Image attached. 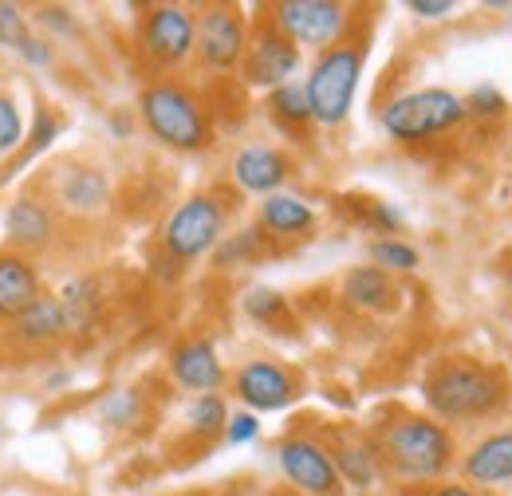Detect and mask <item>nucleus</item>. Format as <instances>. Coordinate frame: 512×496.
<instances>
[{
  "label": "nucleus",
  "instance_id": "nucleus-1",
  "mask_svg": "<svg viewBox=\"0 0 512 496\" xmlns=\"http://www.w3.org/2000/svg\"><path fill=\"white\" fill-rule=\"evenodd\" d=\"M422 398L430 418L442 426H469V422H489L512 406L509 371L497 363L481 359H438L422 378Z\"/></svg>",
  "mask_w": 512,
  "mask_h": 496
},
{
  "label": "nucleus",
  "instance_id": "nucleus-2",
  "mask_svg": "<svg viewBox=\"0 0 512 496\" xmlns=\"http://www.w3.org/2000/svg\"><path fill=\"white\" fill-rule=\"evenodd\" d=\"M371 441L383 457V469L402 481H442L457 465L453 434L438 418L414 410H390L371 430Z\"/></svg>",
  "mask_w": 512,
  "mask_h": 496
},
{
  "label": "nucleus",
  "instance_id": "nucleus-3",
  "mask_svg": "<svg viewBox=\"0 0 512 496\" xmlns=\"http://www.w3.org/2000/svg\"><path fill=\"white\" fill-rule=\"evenodd\" d=\"M138 119L150 130L154 142L178 154H201L213 142L209 107L178 79H154L138 95Z\"/></svg>",
  "mask_w": 512,
  "mask_h": 496
},
{
  "label": "nucleus",
  "instance_id": "nucleus-4",
  "mask_svg": "<svg viewBox=\"0 0 512 496\" xmlns=\"http://www.w3.org/2000/svg\"><path fill=\"white\" fill-rule=\"evenodd\" d=\"M363 63H367V44L363 40H343L335 48L320 52V60L312 63L304 87L312 99V123L335 126L347 123L355 95H359V79H363Z\"/></svg>",
  "mask_w": 512,
  "mask_h": 496
},
{
  "label": "nucleus",
  "instance_id": "nucleus-5",
  "mask_svg": "<svg viewBox=\"0 0 512 496\" xmlns=\"http://www.w3.org/2000/svg\"><path fill=\"white\" fill-rule=\"evenodd\" d=\"M383 130L394 142L418 146V142H434L449 130L465 123V99L453 95L446 87H422V91H406L394 95L383 107Z\"/></svg>",
  "mask_w": 512,
  "mask_h": 496
},
{
  "label": "nucleus",
  "instance_id": "nucleus-6",
  "mask_svg": "<svg viewBox=\"0 0 512 496\" xmlns=\"http://www.w3.org/2000/svg\"><path fill=\"white\" fill-rule=\"evenodd\" d=\"M225 221H229V201L221 193H213V189L190 193L166 217V225H162V252L174 264L201 260L205 252H217L221 233H225Z\"/></svg>",
  "mask_w": 512,
  "mask_h": 496
},
{
  "label": "nucleus",
  "instance_id": "nucleus-7",
  "mask_svg": "<svg viewBox=\"0 0 512 496\" xmlns=\"http://www.w3.org/2000/svg\"><path fill=\"white\" fill-rule=\"evenodd\" d=\"M268 20L304 52H327L347 40L355 28V8L339 0H280L268 8Z\"/></svg>",
  "mask_w": 512,
  "mask_h": 496
},
{
  "label": "nucleus",
  "instance_id": "nucleus-8",
  "mask_svg": "<svg viewBox=\"0 0 512 496\" xmlns=\"http://www.w3.org/2000/svg\"><path fill=\"white\" fill-rule=\"evenodd\" d=\"M138 48L158 71H178L197 52V12L186 4H146L138 16Z\"/></svg>",
  "mask_w": 512,
  "mask_h": 496
},
{
  "label": "nucleus",
  "instance_id": "nucleus-9",
  "mask_svg": "<svg viewBox=\"0 0 512 496\" xmlns=\"http://www.w3.org/2000/svg\"><path fill=\"white\" fill-rule=\"evenodd\" d=\"M276 465L288 477L292 489L304 496H343L347 485L335 469V457L323 437L312 434H284L276 441Z\"/></svg>",
  "mask_w": 512,
  "mask_h": 496
},
{
  "label": "nucleus",
  "instance_id": "nucleus-10",
  "mask_svg": "<svg viewBox=\"0 0 512 496\" xmlns=\"http://www.w3.org/2000/svg\"><path fill=\"white\" fill-rule=\"evenodd\" d=\"M249 20L237 4H205L197 12V60L217 75L241 71L249 52Z\"/></svg>",
  "mask_w": 512,
  "mask_h": 496
},
{
  "label": "nucleus",
  "instance_id": "nucleus-11",
  "mask_svg": "<svg viewBox=\"0 0 512 496\" xmlns=\"http://www.w3.org/2000/svg\"><path fill=\"white\" fill-rule=\"evenodd\" d=\"M296 71H300V48L272 20H260L249 32V52L241 63L245 83L260 87V91H276V87L292 83Z\"/></svg>",
  "mask_w": 512,
  "mask_h": 496
},
{
  "label": "nucleus",
  "instance_id": "nucleus-12",
  "mask_svg": "<svg viewBox=\"0 0 512 496\" xmlns=\"http://www.w3.org/2000/svg\"><path fill=\"white\" fill-rule=\"evenodd\" d=\"M233 394L253 414H276L300 398V374L276 359H249L233 374Z\"/></svg>",
  "mask_w": 512,
  "mask_h": 496
},
{
  "label": "nucleus",
  "instance_id": "nucleus-13",
  "mask_svg": "<svg viewBox=\"0 0 512 496\" xmlns=\"http://www.w3.org/2000/svg\"><path fill=\"white\" fill-rule=\"evenodd\" d=\"M233 186L241 193H256V197H272L280 193L284 182L292 178V158L280 150V146H268V142H249L233 154Z\"/></svg>",
  "mask_w": 512,
  "mask_h": 496
},
{
  "label": "nucleus",
  "instance_id": "nucleus-14",
  "mask_svg": "<svg viewBox=\"0 0 512 496\" xmlns=\"http://www.w3.org/2000/svg\"><path fill=\"white\" fill-rule=\"evenodd\" d=\"M170 378L190 394H221L229 374H225V363H221L213 339L193 335L170 351Z\"/></svg>",
  "mask_w": 512,
  "mask_h": 496
},
{
  "label": "nucleus",
  "instance_id": "nucleus-15",
  "mask_svg": "<svg viewBox=\"0 0 512 496\" xmlns=\"http://www.w3.org/2000/svg\"><path fill=\"white\" fill-rule=\"evenodd\" d=\"M4 233H8V245L16 252H24V256L28 252H44L56 241V209L44 197L20 193L4 213Z\"/></svg>",
  "mask_w": 512,
  "mask_h": 496
},
{
  "label": "nucleus",
  "instance_id": "nucleus-16",
  "mask_svg": "<svg viewBox=\"0 0 512 496\" xmlns=\"http://www.w3.org/2000/svg\"><path fill=\"white\" fill-rule=\"evenodd\" d=\"M457 465H461L465 485H473V489L512 485V426L485 434L473 449H465V457Z\"/></svg>",
  "mask_w": 512,
  "mask_h": 496
},
{
  "label": "nucleus",
  "instance_id": "nucleus-17",
  "mask_svg": "<svg viewBox=\"0 0 512 496\" xmlns=\"http://www.w3.org/2000/svg\"><path fill=\"white\" fill-rule=\"evenodd\" d=\"M327 449H331V457H335V469H339V477H343V485L347 489H355V493H371L379 481H383V457H379V449H375V441L371 434H339L327 441Z\"/></svg>",
  "mask_w": 512,
  "mask_h": 496
},
{
  "label": "nucleus",
  "instance_id": "nucleus-18",
  "mask_svg": "<svg viewBox=\"0 0 512 496\" xmlns=\"http://www.w3.org/2000/svg\"><path fill=\"white\" fill-rule=\"evenodd\" d=\"M256 229L272 241H296V237H308L316 229V209L296 197V193H272L260 201L256 209Z\"/></svg>",
  "mask_w": 512,
  "mask_h": 496
},
{
  "label": "nucleus",
  "instance_id": "nucleus-19",
  "mask_svg": "<svg viewBox=\"0 0 512 496\" xmlns=\"http://www.w3.org/2000/svg\"><path fill=\"white\" fill-rule=\"evenodd\" d=\"M36 296H40V272H36L32 256L4 248L0 252V319L12 323Z\"/></svg>",
  "mask_w": 512,
  "mask_h": 496
},
{
  "label": "nucleus",
  "instance_id": "nucleus-20",
  "mask_svg": "<svg viewBox=\"0 0 512 496\" xmlns=\"http://www.w3.org/2000/svg\"><path fill=\"white\" fill-rule=\"evenodd\" d=\"M343 304L355 311H367V315H386V311L398 308V284L394 276L375 268V264H363V268H351L343 276Z\"/></svg>",
  "mask_w": 512,
  "mask_h": 496
},
{
  "label": "nucleus",
  "instance_id": "nucleus-21",
  "mask_svg": "<svg viewBox=\"0 0 512 496\" xmlns=\"http://www.w3.org/2000/svg\"><path fill=\"white\" fill-rule=\"evenodd\" d=\"M12 331H16V339L20 343H28V347H52V343H60L67 331V315L60 308V300L52 296V292H40L28 308L20 311L16 319H12Z\"/></svg>",
  "mask_w": 512,
  "mask_h": 496
},
{
  "label": "nucleus",
  "instance_id": "nucleus-22",
  "mask_svg": "<svg viewBox=\"0 0 512 496\" xmlns=\"http://www.w3.org/2000/svg\"><path fill=\"white\" fill-rule=\"evenodd\" d=\"M56 197L67 213H79V217H91V213H103L107 201H111V186L99 170L91 166H67L56 178Z\"/></svg>",
  "mask_w": 512,
  "mask_h": 496
},
{
  "label": "nucleus",
  "instance_id": "nucleus-23",
  "mask_svg": "<svg viewBox=\"0 0 512 496\" xmlns=\"http://www.w3.org/2000/svg\"><path fill=\"white\" fill-rule=\"evenodd\" d=\"M60 308L67 315V331L71 335H83L95 327L99 311H103V284L95 276H71L64 288L56 292Z\"/></svg>",
  "mask_w": 512,
  "mask_h": 496
},
{
  "label": "nucleus",
  "instance_id": "nucleus-24",
  "mask_svg": "<svg viewBox=\"0 0 512 496\" xmlns=\"http://www.w3.org/2000/svg\"><path fill=\"white\" fill-rule=\"evenodd\" d=\"M264 107H268L272 123H280L284 130H292V134L312 126V99H308V87H304L300 79H292V83L268 91Z\"/></svg>",
  "mask_w": 512,
  "mask_h": 496
},
{
  "label": "nucleus",
  "instance_id": "nucleus-25",
  "mask_svg": "<svg viewBox=\"0 0 512 496\" xmlns=\"http://www.w3.org/2000/svg\"><path fill=\"white\" fill-rule=\"evenodd\" d=\"M60 126H64V123H60V115H56V111L40 107V111H36V123H32L28 138H24V146H20V154H16V158H12L8 166H4L0 182H4V178H12L16 170H24V166H28V162H32L36 154H44V150H48V146H52V142L60 138Z\"/></svg>",
  "mask_w": 512,
  "mask_h": 496
},
{
  "label": "nucleus",
  "instance_id": "nucleus-26",
  "mask_svg": "<svg viewBox=\"0 0 512 496\" xmlns=\"http://www.w3.org/2000/svg\"><path fill=\"white\" fill-rule=\"evenodd\" d=\"M186 422L197 437H217L229 426V406H225L221 394H197L186 406Z\"/></svg>",
  "mask_w": 512,
  "mask_h": 496
},
{
  "label": "nucleus",
  "instance_id": "nucleus-27",
  "mask_svg": "<svg viewBox=\"0 0 512 496\" xmlns=\"http://www.w3.org/2000/svg\"><path fill=\"white\" fill-rule=\"evenodd\" d=\"M28 138V123L20 111V99L12 91H0V158H16Z\"/></svg>",
  "mask_w": 512,
  "mask_h": 496
},
{
  "label": "nucleus",
  "instance_id": "nucleus-28",
  "mask_svg": "<svg viewBox=\"0 0 512 496\" xmlns=\"http://www.w3.org/2000/svg\"><path fill=\"white\" fill-rule=\"evenodd\" d=\"M241 308H245L249 319L264 323V327H280V323H288V319H292L288 300H284L276 288H249V292H245V300H241Z\"/></svg>",
  "mask_w": 512,
  "mask_h": 496
},
{
  "label": "nucleus",
  "instance_id": "nucleus-29",
  "mask_svg": "<svg viewBox=\"0 0 512 496\" xmlns=\"http://www.w3.org/2000/svg\"><path fill=\"white\" fill-rule=\"evenodd\" d=\"M367 256H371V264L375 268H383V272H414L418 268V248L406 245V241H398V237H379V241H371L367 245Z\"/></svg>",
  "mask_w": 512,
  "mask_h": 496
},
{
  "label": "nucleus",
  "instance_id": "nucleus-30",
  "mask_svg": "<svg viewBox=\"0 0 512 496\" xmlns=\"http://www.w3.org/2000/svg\"><path fill=\"white\" fill-rule=\"evenodd\" d=\"M32 20L24 16V8L20 4H8V0H0V48H8V52H24L28 44H32Z\"/></svg>",
  "mask_w": 512,
  "mask_h": 496
},
{
  "label": "nucleus",
  "instance_id": "nucleus-31",
  "mask_svg": "<svg viewBox=\"0 0 512 496\" xmlns=\"http://www.w3.org/2000/svg\"><path fill=\"white\" fill-rule=\"evenodd\" d=\"M505 95L493 87V83H477L469 95H465V115L469 119H501L505 115Z\"/></svg>",
  "mask_w": 512,
  "mask_h": 496
},
{
  "label": "nucleus",
  "instance_id": "nucleus-32",
  "mask_svg": "<svg viewBox=\"0 0 512 496\" xmlns=\"http://www.w3.org/2000/svg\"><path fill=\"white\" fill-rule=\"evenodd\" d=\"M99 414H103L107 426L127 430V426H134V418L142 414V398H138L134 390H119V394H111V398L99 406Z\"/></svg>",
  "mask_w": 512,
  "mask_h": 496
},
{
  "label": "nucleus",
  "instance_id": "nucleus-33",
  "mask_svg": "<svg viewBox=\"0 0 512 496\" xmlns=\"http://www.w3.org/2000/svg\"><path fill=\"white\" fill-rule=\"evenodd\" d=\"M260 245H264V233L253 225V229H245L241 237L221 241V245H217V260H221V264H241V260H253L256 252H260Z\"/></svg>",
  "mask_w": 512,
  "mask_h": 496
},
{
  "label": "nucleus",
  "instance_id": "nucleus-34",
  "mask_svg": "<svg viewBox=\"0 0 512 496\" xmlns=\"http://www.w3.org/2000/svg\"><path fill=\"white\" fill-rule=\"evenodd\" d=\"M256 437H260V418H256L253 410L229 414V426H225V441H229V445H249Z\"/></svg>",
  "mask_w": 512,
  "mask_h": 496
},
{
  "label": "nucleus",
  "instance_id": "nucleus-35",
  "mask_svg": "<svg viewBox=\"0 0 512 496\" xmlns=\"http://www.w3.org/2000/svg\"><path fill=\"white\" fill-rule=\"evenodd\" d=\"M367 225H375L383 237H398V233H402V225H406V217H402V209H398V205L375 201V205L367 209Z\"/></svg>",
  "mask_w": 512,
  "mask_h": 496
},
{
  "label": "nucleus",
  "instance_id": "nucleus-36",
  "mask_svg": "<svg viewBox=\"0 0 512 496\" xmlns=\"http://www.w3.org/2000/svg\"><path fill=\"white\" fill-rule=\"evenodd\" d=\"M36 20L48 28V32H64V36H75V24H71V12L60 8V4H44L36 12Z\"/></svg>",
  "mask_w": 512,
  "mask_h": 496
},
{
  "label": "nucleus",
  "instance_id": "nucleus-37",
  "mask_svg": "<svg viewBox=\"0 0 512 496\" xmlns=\"http://www.w3.org/2000/svg\"><path fill=\"white\" fill-rule=\"evenodd\" d=\"M20 60L28 63V67H52L56 63V48L44 36H32V44L20 52Z\"/></svg>",
  "mask_w": 512,
  "mask_h": 496
},
{
  "label": "nucleus",
  "instance_id": "nucleus-38",
  "mask_svg": "<svg viewBox=\"0 0 512 496\" xmlns=\"http://www.w3.org/2000/svg\"><path fill=\"white\" fill-rule=\"evenodd\" d=\"M457 4L453 0H410V12L422 16V20H438V16H449Z\"/></svg>",
  "mask_w": 512,
  "mask_h": 496
},
{
  "label": "nucleus",
  "instance_id": "nucleus-39",
  "mask_svg": "<svg viewBox=\"0 0 512 496\" xmlns=\"http://www.w3.org/2000/svg\"><path fill=\"white\" fill-rule=\"evenodd\" d=\"M422 496H481L473 485H465V481H438V485H430Z\"/></svg>",
  "mask_w": 512,
  "mask_h": 496
}]
</instances>
